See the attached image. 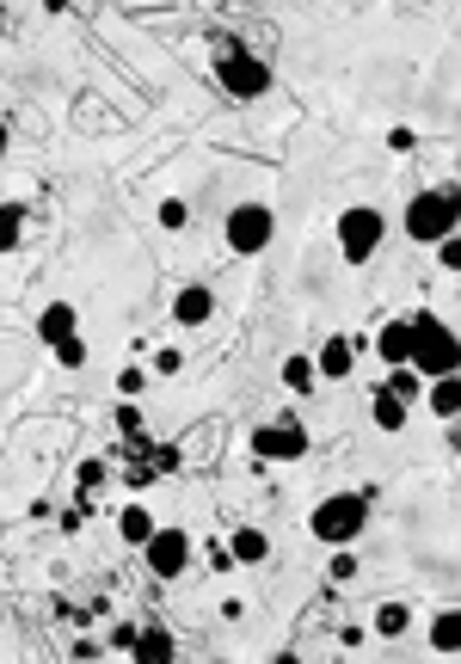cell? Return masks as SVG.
Segmentation results:
<instances>
[{"label":"cell","instance_id":"cell-1","mask_svg":"<svg viewBox=\"0 0 461 664\" xmlns=\"http://www.w3.org/2000/svg\"><path fill=\"white\" fill-rule=\"evenodd\" d=\"M369 505H375V492H327L308 511V535L320 547H357V535L369 530Z\"/></svg>","mask_w":461,"mask_h":664},{"label":"cell","instance_id":"cell-2","mask_svg":"<svg viewBox=\"0 0 461 664\" xmlns=\"http://www.w3.org/2000/svg\"><path fill=\"white\" fill-rule=\"evenodd\" d=\"M412 320V370L424 375V382H437V375H461V332L449 326V320H437L431 308H419Z\"/></svg>","mask_w":461,"mask_h":664},{"label":"cell","instance_id":"cell-3","mask_svg":"<svg viewBox=\"0 0 461 664\" xmlns=\"http://www.w3.org/2000/svg\"><path fill=\"white\" fill-rule=\"evenodd\" d=\"M400 228H407V240H419V247H437V240L461 234V191L455 185L419 191V198L407 203V215H400Z\"/></svg>","mask_w":461,"mask_h":664},{"label":"cell","instance_id":"cell-4","mask_svg":"<svg viewBox=\"0 0 461 664\" xmlns=\"http://www.w3.org/2000/svg\"><path fill=\"white\" fill-rule=\"evenodd\" d=\"M382 234H388V215L375 203H351V210L332 215V240H339L344 265H369V259L382 253Z\"/></svg>","mask_w":461,"mask_h":664},{"label":"cell","instance_id":"cell-5","mask_svg":"<svg viewBox=\"0 0 461 664\" xmlns=\"http://www.w3.org/2000/svg\"><path fill=\"white\" fill-rule=\"evenodd\" d=\"M271 234H277V210H271V203H234L228 222H222V240H228V253H234V259H259L264 247H271Z\"/></svg>","mask_w":461,"mask_h":664},{"label":"cell","instance_id":"cell-6","mask_svg":"<svg viewBox=\"0 0 461 664\" xmlns=\"http://www.w3.org/2000/svg\"><path fill=\"white\" fill-rule=\"evenodd\" d=\"M252 455L259 462H302L308 455V425L295 419V412H283V419H264V425H252Z\"/></svg>","mask_w":461,"mask_h":664},{"label":"cell","instance_id":"cell-7","mask_svg":"<svg viewBox=\"0 0 461 664\" xmlns=\"http://www.w3.org/2000/svg\"><path fill=\"white\" fill-rule=\"evenodd\" d=\"M216 80H222L228 99H264V93H271V62H259V56H247L234 43V50L216 62Z\"/></svg>","mask_w":461,"mask_h":664},{"label":"cell","instance_id":"cell-8","mask_svg":"<svg viewBox=\"0 0 461 664\" xmlns=\"http://www.w3.org/2000/svg\"><path fill=\"white\" fill-rule=\"evenodd\" d=\"M191 554H198V542H191L184 530H154V535L142 542V566L154 572V579H184Z\"/></svg>","mask_w":461,"mask_h":664},{"label":"cell","instance_id":"cell-9","mask_svg":"<svg viewBox=\"0 0 461 664\" xmlns=\"http://www.w3.org/2000/svg\"><path fill=\"white\" fill-rule=\"evenodd\" d=\"M216 320V290L210 283H184L179 295H172V326L179 332H198V326H210Z\"/></svg>","mask_w":461,"mask_h":664},{"label":"cell","instance_id":"cell-10","mask_svg":"<svg viewBox=\"0 0 461 664\" xmlns=\"http://www.w3.org/2000/svg\"><path fill=\"white\" fill-rule=\"evenodd\" d=\"M314 370H320V382H344V375L357 370V339H344V332H332L327 345L314 351Z\"/></svg>","mask_w":461,"mask_h":664},{"label":"cell","instance_id":"cell-11","mask_svg":"<svg viewBox=\"0 0 461 664\" xmlns=\"http://www.w3.org/2000/svg\"><path fill=\"white\" fill-rule=\"evenodd\" d=\"M375 358H382V370L412 363V320H382V332H375Z\"/></svg>","mask_w":461,"mask_h":664},{"label":"cell","instance_id":"cell-12","mask_svg":"<svg viewBox=\"0 0 461 664\" xmlns=\"http://www.w3.org/2000/svg\"><path fill=\"white\" fill-rule=\"evenodd\" d=\"M74 332H80V314H74V302H50V308H43V314H38V339H43V345H62V339H74Z\"/></svg>","mask_w":461,"mask_h":664},{"label":"cell","instance_id":"cell-13","mask_svg":"<svg viewBox=\"0 0 461 664\" xmlns=\"http://www.w3.org/2000/svg\"><path fill=\"white\" fill-rule=\"evenodd\" d=\"M369 634H382V640H407V634H412V603H400V597L375 603V615H369Z\"/></svg>","mask_w":461,"mask_h":664},{"label":"cell","instance_id":"cell-14","mask_svg":"<svg viewBox=\"0 0 461 664\" xmlns=\"http://www.w3.org/2000/svg\"><path fill=\"white\" fill-rule=\"evenodd\" d=\"M228 554H234V566H264V560H271V535L240 523V530L228 535Z\"/></svg>","mask_w":461,"mask_h":664},{"label":"cell","instance_id":"cell-15","mask_svg":"<svg viewBox=\"0 0 461 664\" xmlns=\"http://www.w3.org/2000/svg\"><path fill=\"white\" fill-rule=\"evenodd\" d=\"M424 400H431V419H461V375H437V382H424Z\"/></svg>","mask_w":461,"mask_h":664},{"label":"cell","instance_id":"cell-16","mask_svg":"<svg viewBox=\"0 0 461 664\" xmlns=\"http://www.w3.org/2000/svg\"><path fill=\"white\" fill-rule=\"evenodd\" d=\"M369 419H375V431H407L412 406L400 394H388V388H375V400H369Z\"/></svg>","mask_w":461,"mask_h":664},{"label":"cell","instance_id":"cell-17","mask_svg":"<svg viewBox=\"0 0 461 664\" xmlns=\"http://www.w3.org/2000/svg\"><path fill=\"white\" fill-rule=\"evenodd\" d=\"M431 652L461 658V610H437L431 615Z\"/></svg>","mask_w":461,"mask_h":664},{"label":"cell","instance_id":"cell-18","mask_svg":"<svg viewBox=\"0 0 461 664\" xmlns=\"http://www.w3.org/2000/svg\"><path fill=\"white\" fill-rule=\"evenodd\" d=\"M154 530H160V523H154V511H148L142 499L118 511V535H123V542H130V547H142V542H148V535H154Z\"/></svg>","mask_w":461,"mask_h":664},{"label":"cell","instance_id":"cell-19","mask_svg":"<svg viewBox=\"0 0 461 664\" xmlns=\"http://www.w3.org/2000/svg\"><path fill=\"white\" fill-rule=\"evenodd\" d=\"M26 222H31L26 203H0V259L26 247Z\"/></svg>","mask_w":461,"mask_h":664},{"label":"cell","instance_id":"cell-20","mask_svg":"<svg viewBox=\"0 0 461 664\" xmlns=\"http://www.w3.org/2000/svg\"><path fill=\"white\" fill-rule=\"evenodd\" d=\"M283 388H290V394H314L320 388V370H314L308 351H290V358H283Z\"/></svg>","mask_w":461,"mask_h":664},{"label":"cell","instance_id":"cell-21","mask_svg":"<svg viewBox=\"0 0 461 664\" xmlns=\"http://www.w3.org/2000/svg\"><path fill=\"white\" fill-rule=\"evenodd\" d=\"M382 388H388V394H400V400H407V406H419V400H424V375L412 370V363H400V370H388V375H382Z\"/></svg>","mask_w":461,"mask_h":664},{"label":"cell","instance_id":"cell-22","mask_svg":"<svg viewBox=\"0 0 461 664\" xmlns=\"http://www.w3.org/2000/svg\"><path fill=\"white\" fill-rule=\"evenodd\" d=\"M106 474H111V462H106V455H87V462L74 467V499H80V505H87L92 492L106 486Z\"/></svg>","mask_w":461,"mask_h":664},{"label":"cell","instance_id":"cell-23","mask_svg":"<svg viewBox=\"0 0 461 664\" xmlns=\"http://www.w3.org/2000/svg\"><path fill=\"white\" fill-rule=\"evenodd\" d=\"M118 437L136 443V450L148 443V419H142V406H136V400H118Z\"/></svg>","mask_w":461,"mask_h":664},{"label":"cell","instance_id":"cell-24","mask_svg":"<svg viewBox=\"0 0 461 664\" xmlns=\"http://www.w3.org/2000/svg\"><path fill=\"white\" fill-rule=\"evenodd\" d=\"M130 658H136V664H172V640L154 634V627H142V640H136Z\"/></svg>","mask_w":461,"mask_h":664},{"label":"cell","instance_id":"cell-25","mask_svg":"<svg viewBox=\"0 0 461 664\" xmlns=\"http://www.w3.org/2000/svg\"><path fill=\"white\" fill-rule=\"evenodd\" d=\"M148 382H154V370H142V363H123V370H118V400H142Z\"/></svg>","mask_w":461,"mask_h":664},{"label":"cell","instance_id":"cell-26","mask_svg":"<svg viewBox=\"0 0 461 664\" xmlns=\"http://www.w3.org/2000/svg\"><path fill=\"white\" fill-rule=\"evenodd\" d=\"M154 222L167 228V234H179V228H191V203H184V198H160Z\"/></svg>","mask_w":461,"mask_h":664},{"label":"cell","instance_id":"cell-27","mask_svg":"<svg viewBox=\"0 0 461 664\" xmlns=\"http://www.w3.org/2000/svg\"><path fill=\"white\" fill-rule=\"evenodd\" d=\"M357 579V554L351 547H332V560H327V585H351Z\"/></svg>","mask_w":461,"mask_h":664},{"label":"cell","instance_id":"cell-28","mask_svg":"<svg viewBox=\"0 0 461 664\" xmlns=\"http://www.w3.org/2000/svg\"><path fill=\"white\" fill-rule=\"evenodd\" d=\"M50 358L62 363V370H87V339H80V332H74V339H62V345H56Z\"/></svg>","mask_w":461,"mask_h":664},{"label":"cell","instance_id":"cell-29","mask_svg":"<svg viewBox=\"0 0 461 664\" xmlns=\"http://www.w3.org/2000/svg\"><path fill=\"white\" fill-rule=\"evenodd\" d=\"M431 253H437V265H443V271H461V234H449V240H437Z\"/></svg>","mask_w":461,"mask_h":664},{"label":"cell","instance_id":"cell-30","mask_svg":"<svg viewBox=\"0 0 461 664\" xmlns=\"http://www.w3.org/2000/svg\"><path fill=\"white\" fill-rule=\"evenodd\" d=\"M179 370H184V351L179 345H160L154 351V375H179Z\"/></svg>","mask_w":461,"mask_h":664},{"label":"cell","instance_id":"cell-31","mask_svg":"<svg viewBox=\"0 0 461 664\" xmlns=\"http://www.w3.org/2000/svg\"><path fill=\"white\" fill-rule=\"evenodd\" d=\"M388 148H394V154H412V148H419V130H412V123H394V130H388Z\"/></svg>","mask_w":461,"mask_h":664},{"label":"cell","instance_id":"cell-32","mask_svg":"<svg viewBox=\"0 0 461 664\" xmlns=\"http://www.w3.org/2000/svg\"><path fill=\"white\" fill-rule=\"evenodd\" d=\"M111 646H118V652H136V640H142V627H136V622H118V627H111Z\"/></svg>","mask_w":461,"mask_h":664},{"label":"cell","instance_id":"cell-33","mask_svg":"<svg viewBox=\"0 0 461 664\" xmlns=\"http://www.w3.org/2000/svg\"><path fill=\"white\" fill-rule=\"evenodd\" d=\"M449 450L461 455V419H449Z\"/></svg>","mask_w":461,"mask_h":664},{"label":"cell","instance_id":"cell-34","mask_svg":"<svg viewBox=\"0 0 461 664\" xmlns=\"http://www.w3.org/2000/svg\"><path fill=\"white\" fill-rule=\"evenodd\" d=\"M7 148H13V130H7V118H0V160H7Z\"/></svg>","mask_w":461,"mask_h":664},{"label":"cell","instance_id":"cell-35","mask_svg":"<svg viewBox=\"0 0 461 664\" xmlns=\"http://www.w3.org/2000/svg\"><path fill=\"white\" fill-rule=\"evenodd\" d=\"M271 664H302V652H290V646H283V652H277Z\"/></svg>","mask_w":461,"mask_h":664},{"label":"cell","instance_id":"cell-36","mask_svg":"<svg viewBox=\"0 0 461 664\" xmlns=\"http://www.w3.org/2000/svg\"><path fill=\"white\" fill-rule=\"evenodd\" d=\"M123 664H136V658H123Z\"/></svg>","mask_w":461,"mask_h":664}]
</instances>
